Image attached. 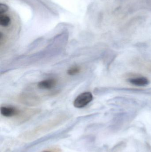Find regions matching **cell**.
Instances as JSON below:
<instances>
[{
    "label": "cell",
    "instance_id": "obj_1",
    "mask_svg": "<svg viewBox=\"0 0 151 152\" xmlns=\"http://www.w3.org/2000/svg\"><path fill=\"white\" fill-rule=\"evenodd\" d=\"M93 99L91 93L86 92L80 94L76 97L74 101L73 104L74 107L78 109L84 108L90 103Z\"/></svg>",
    "mask_w": 151,
    "mask_h": 152
},
{
    "label": "cell",
    "instance_id": "obj_8",
    "mask_svg": "<svg viewBox=\"0 0 151 152\" xmlns=\"http://www.w3.org/2000/svg\"><path fill=\"white\" fill-rule=\"evenodd\" d=\"M43 152H51V151H43Z\"/></svg>",
    "mask_w": 151,
    "mask_h": 152
},
{
    "label": "cell",
    "instance_id": "obj_5",
    "mask_svg": "<svg viewBox=\"0 0 151 152\" xmlns=\"http://www.w3.org/2000/svg\"><path fill=\"white\" fill-rule=\"evenodd\" d=\"M11 23L10 17L6 13L0 14V25L3 27L6 28L9 26Z\"/></svg>",
    "mask_w": 151,
    "mask_h": 152
},
{
    "label": "cell",
    "instance_id": "obj_6",
    "mask_svg": "<svg viewBox=\"0 0 151 152\" xmlns=\"http://www.w3.org/2000/svg\"><path fill=\"white\" fill-rule=\"evenodd\" d=\"M81 71V68L80 66H74L71 67L67 70V74L69 75L74 76L79 74Z\"/></svg>",
    "mask_w": 151,
    "mask_h": 152
},
{
    "label": "cell",
    "instance_id": "obj_2",
    "mask_svg": "<svg viewBox=\"0 0 151 152\" xmlns=\"http://www.w3.org/2000/svg\"><path fill=\"white\" fill-rule=\"evenodd\" d=\"M1 113L4 117L10 118L20 115V110L14 106H2L1 108Z\"/></svg>",
    "mask_w": 151,
    "mask_h": 152
},
{
    "label": "cell",
    "instance_id": "obj_3",
    "mask_svg": "<svg viewBox=\"0 0 151 152\" xmlns=\"http://www.w3.org/2000/svg\"><path fill=\"white\" fill-rule=\"evenodd\" d=\"M57 84V80L54 78L44 80L37 84V87L43 90H49L54 88Z\"/></svg>",
    "mask_w": 151,
    "mask_h": 152
},
{
    "label": "cell",
    "instance_id": "obj_4",
    "mask_svg": "<svg viewBox=\"0 0 151 152\" xmlns=\"http://www.w3.org/2000/svg\"><path fill=\"white\" fill-rule=\"evenodd\" d=\"M129 82L135 86H146L149 83L148 79L144 77H138L130 79L129 80Z\"/></svg>",
    "mask_w": 151,
    "mask_h": 152
},
{
    "label": "cell",
    "instance_id": "obj_7",
    "mask_svg": "<svg viewBox=\"0 0 151 152\" xmlns=\"http://www.w3.org/2000/svg\"><path fill=\"white\" fill-rule=\"evenodd\" d=\"M9 9V7L6 4L1 3L0 4V14L5 13L8 11Z\"/></svg>",
    "mask_w": 151,
    "mask_h": 152
}]
</instances>
